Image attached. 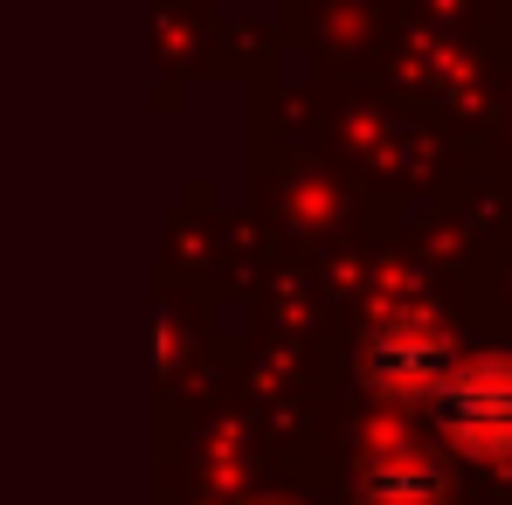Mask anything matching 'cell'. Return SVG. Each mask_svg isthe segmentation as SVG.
Instances as JSON below:
<instances>
[{
    "label": "cell",
    "instance_id": "6da1fadb",
    "mask_svg": "<svg viewBox=\"0 0 512 505\" xmlns=\"http://www.w3.org/2000/svg\"><path fill=\"white\" fill-rule=\"evenodd\" d=\"M436 422L457 450L471 457H506L512 450V360H464L436 388Z\"/></svg>",
    "mask_w": 512,
    "mask_h": 505
},
{
    "label": "cell",
    "instance_id": "7a4b0ae2",
    "mask_svg": "<svg viewBox=\"0 0 512 505\" xmlns=\"http://www.w3.org/2000/svg\"><path fill=\"white\" fill-rule=\"evenodd\" d=\"M367 367H374V388H388V395H429L436 402V388H443V346L436 339H416V346H402V339H374V353H367Z\"/></svg>",
    "mask_w": 512,
    "mask_h": 505
}]
</instances>
